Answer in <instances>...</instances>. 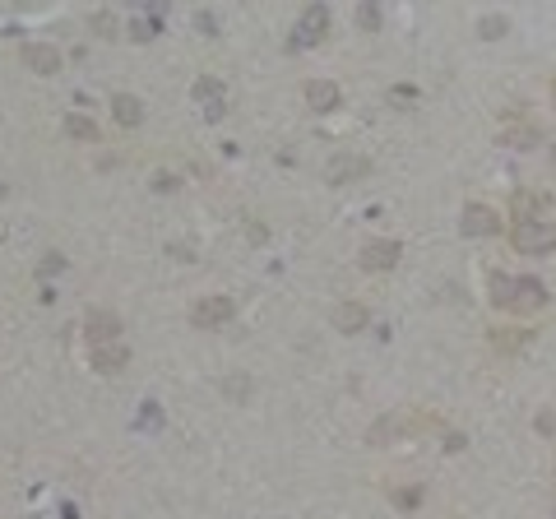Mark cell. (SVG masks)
<instances>
[{
  "instance_id": "1",
  "label": "cell",
  "mask_w": 556,
  "mask_h": 519,
  "mask_svg": "<svg viewBox=\"0 0 556 519\" xmlns=\"http://www.w3.org/2000/svg\"><path fill=\"white\" fill-rule=\"evenodd\" d=\"M547 302H552V292H547V283H538L534 274H519V279L491 274V307L515 311V316H538Z\"/></svg>"
},
{
  "instance_id": "2",
  "label": "cell",
  "mask_w": 556,
  "mask_h": 519,
  "mask_svg": "<svg viewBox=\"0 0 556 519\" xmlns=\"http://www.w3.org/2000/svg\"><path fill=\"white\" fill-rule=\"evenodd\" d=\"M510 246L519 255H552L556 251V223L552 218H534V223H515Z\"/></svg>"
},
{
  "instance_id": "3",
  "label": "cell",
  "mask_w": 556,
  "mask_h": 519,
  "mask_svg": "<svg viewBox=\"0 0 556 519\" xmlns=\"http://www.w3.org/2000/svg\"><path fill=\"white\" fill-rule=\"evenodd\" d=\"M427 427H440V422L427 418V413H389V418H380V422L367 431V441H371V445L404 441V436H417V431H427Z\"/></svg>"
},
{
  "instance_id": "4",
  "label": "cell",
  "mask_w": 556,
  "mask_h": 519,
  "mask_svg": "<svg viewBox=\"0 0 556 519\" xmlns=\"http://www.w3.org/2000/svg\"><path fill=\"white\" fill-rule=\"evenodd\" d=\"M237 316L232 297H200V302L190 307V324H200V330H218V324H228Z\"/></svg>"
},
{
  "instance_id": "5",
  "label": "cell",
  "mask_w": 556,
  "mask_h": 519,
  "mask_svg": "<svg viewBox=\"0 0 556 519\" xmlns=\"http://www.w3.org/2000/svg\"><path fill=\"white\" fill-rule=\"evenodd\" d=\"M83 334H89V348H98V343H121L126 324H121L117 311H89V316H83Z\"/></svg>"
},
{
  "instance_id": "6",
  "label": "cell",
  "mask_w": 556,
  "mask_h": 519,
  "mask_svg": "<svg viewBox=\"0 0 556 519\" xmlns=\"http://www.w3.org/2000/svg\"><path fill=\"white\" fill-rule=\"evenodd\" d=\"M399 255H404V246L399 241H389V237H376V241H367L361 246V269H371V274H385V269H395L399 264Z\"/></svg>"
},
{
  "instance_id": "7",
  "label": "cell",
  "mask_w": 556,
  "mask_h": 519,
  "mask_svg": "<svg viewBox=\"0 0 556 519\" xmlns=\"http://www.w3.org/2000/svg\"><path fill=\"white\" fill-rule=\"evenodd\" d=\"M329 33V10L325 5H306L297 29H292V47H316L320 38Z\"/></svg>"
},
{
  "instance_id": "8",
  "label": "cell",
  "mask_w": 556,
  "mask_h": 519,
  "mask_svg": "<svg viewBox=\"0 0 556 519\" xmlns=\"http://www.w3.org/2000/svg\"><path fill=\"white\" fill-rule=\"evenodd\" d=\"M459 228H464V237H491V232H500V213L491 204H464Z\"/></svg>"
},
{
  "instance_id": "9",
  "label": "cell",
  "mask_w": 556,
  "mask_h": 519,
  "mask_svg": "<svg viewBox=\"0 0 556 519\" xmlns=\"http://www.w3.org/2000/svg\"><path fill=\"white\" fill-rule=\"evenodd\" d=\"M89 362L102 376H117L130 367V343H98V348H89Z\"/></svg>"
},
{
  "instance_id": "10",
  "label": "cell",
  "mask_w": 556,
  "mask_h": 519,
  "mask_svg": "<svg viewBox=\"0 0 556 519\" xmlns=\"http://www.w3.org/2000/svg\"><path fill=\"white\" fill-rule=\"evenodd\" d=\"M538 144H547V134H543L538 125H524V121H515V125H506V130H500V149H515V153H534Z\"/></svg>"
},
{
  "instance_id": "11",
  "label": "cell",
  "mask_w": 556,
  "mask_h": 519,
  "mask_svg": "<svg viewBox=\"0 0 556 519\" xmlns=\"http://www.w3.org/2000/svg\"><path fill=\"white\" fill-rule=\"evenodd\" d=\"M371 162L367 158H357V153H334L329 158V168H325V181L329 186H343V181H357V177H367Z\"/></svg>"
},
{
  "instance_id": "12",
  "label": "cell",
  "mask_w": 556,
  "mask_h": 519,
  "mask_svg": "<svg viewBox=\"0 0 556 519\" xmlns=\"http://www.w3.org/2000/svg\"><path fill=\"white\" fill-rule=\"evenodd\" d=\"M547 204H552L547 190H515V200H510L515 223H534V218H547Z\"/></svg>"
},
{
  "instance_id": "13",
  "label": "cell",
  "mask_w": 556,
  "mask_h": 519,
  "mask_svg": "<svg viewBox=\"0 0 556 519\" xmlns=\"http://www.w3.org/2000/svg\"><path fill=\"white\" fill-rule=\"evenodd\" d=\"M306 102H311L316 117H329L334 107L343 102V93H339V84H334V79H311V84H306Z\"/></svg>"
},
{
  "instance_id": "14",
  "label": "cell",
  "mask_w": 556,
  "mask_h": 519,
  "mask_svg": "<svg viewBox=\"0 0 556 519\" xmlns=\"http://www.w3.org/2000/svg\"><path fill=\"white\" fill-rule=\"evenodd\" d=\"M23 65L33 74H56L61 70V51L47 47V42H23Z\"/></svg>"
},
{
  "instance_id": "15",
  "label": "cell",
  "mask_w": 556,
  "mask_h": 519,
  "mask_svg": "<svg viewBox=\"0 0 556 519\" xmlns=\"http://www.w3.org/2000/svg\"><path fill=\"white\" fill-rule=\"evenodd\" d=\"M367 324H371V311L361 302H339V307H334V330H339V334H361Z\"/></svg>"
},
{
  "instance_id": "16",
  "label": "cell",
  "mask_w": 556,
  "mask_h": 519,
  "mask_svg": "<svg viewBox=\"0 0 556 519\" xmlns=\"http://www.w3.org/2000/svg\"><path fill=\"white\" fill-rule=\"evenodd\" d=\"M195 102L204 107L209 121H222V84L218 79H200V84H195Z\"/></svg>"
},
{
  "instance_id": "17",
  "label": "cell",
  "mask_w": 556,
  "mask_h": 519,
  "mask_svg": "<svg viewBox=\"0 0 556 519\" xmlns=\"http://www.w3.org/2000/svg\"><path fill=\"white\" fill-rule=\"evenodd\" d=\"M111 117H117L121 125H139L144 121V102H139L135 93H117L111 98Z\"/></svg>"
},
{
  "instance_id": "18",
  "label": "cell",
  "mask_w": 556,
  "mask_h": 519,
  "mask_svg": "<svg viewBox=\"0 0 556 519\" xmlns=\"http://www.w3.org/2000/svg\"><path fill=\"white\" fill-rule=\"evenodd\" d=\"M65 134H70V140L93 144V140H98V121H89L83 112H70V117H65Z\"/></svg>"
},
{
  "instance_id": "19",
  "label": "cell",
  "mask_w": 556,
  "mask_h": 519,
  "mask_svg": "<svg viewBox=\"0 0 556 519\" xmlns=\"http://www.w3.org/2000/svg\"><path fill=\"white\" fill-rule=\"evenodd\" d=\"M506 33H510V19H506V14H487V19L478 23V38H487V42H491V38H506Z\"/></svg>"
},
{
  "instance_id": "20",
  "label": "cell",
  "mask_w": 556,
  "mask_h": 519,
  "mask_svg": "<svg viewBox=\"0 0 556 519\" xmlns=\"http://www.w3.org/2000/svg\"><path fill=\"white\" fill-rule=\"evenodd\" d=\"M395 501H399L404 510H413L417 501H422V487H404V491H395Z\"/></svg>"
},
{
  "instance_id": "21",
  "label": "cell",
  "mask_w": 556,
  "mask_h": 519,
  "mask_svg": "<svg viewBox=\"0 0 556 519\" xmlns=\"http://www.w3.org/2000/svg\"><path fill=\"white\" fill-rule=\"evenodd\" d=\"M357 19H361V29H380V10H376V5H361Z\"/></svg>"
},
{
  "instance_id": "22",
  "label": "cell",
  "mask_w": 556,
  "mask_h": 519,
  "mask_svg": "<svg viewBox=\"0 0 556 519\" xmlns=\"http://www.w3.org/2000/svg\"><path fill=\"white\" fill-rule=\"evenodd\" d=\"M61 269H65V260H61V255H47V260L38 264V274L47 279V274H61Z\"/></svg>"
},
{
  "instance_id": "23",
  "label": "cell",
  "mask_w": 556,
  "mask_h": 519,
  "mask_svg": "<svg viewBox=\"0 0 556 519\" xmlns=\"http://www.w3.org/2000/svg\"><path fill=\"white\" fill-rule=\"evenodd\" d=\"M153 186H158V190H177V177H167V172H158V177H153Z\"/></svg>"
},
{
  "instance_id": "24",
  "label": "cell",
  "mask_w": 556,
  "mask_h": 519,
  "mask_svg": "<svg viewBox=\"0 0 556 519\" xmlns=\"http://www.w3.org/2000/svg\"><path fill=\"white\" fill-rule=\"evenodd\" d=\"M98 33H117V19H111V14H98Z\"/></svg>"
},
{
  "instance_id": "25",
  "label": "cell",
  "mask_w": 556,
  "mask_h": 519,
  "mask_svg": "<svg viewBox=\"0 0 556 519\" xmlns=\"http://www.w3.org/2000/svg\"><path fill=\"white\" fill-rule=\"evenodd\" d=\"M552 107H556V79H552Z\"/></svg>"
},
{
  "instance_id": "26",
  "label": "cell",
  "mask_w": 556,
  "mask_h": 519,
  "mask_svg": "<svg viewBox=\"0 0 556 519\" xmlns=\"http://www.w3.org/2000/svg\"><path fill=\"white\" fill-rule=\"evenodd\" d=\"M552 158H556V134H552Z\"/></svg>"
}]
</instances>
